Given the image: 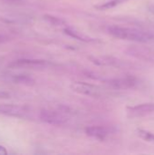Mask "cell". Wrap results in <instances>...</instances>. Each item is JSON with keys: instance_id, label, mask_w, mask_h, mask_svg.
<instances>
[{"instance_id": "3957f363", "label": "cell", "mask_w": 154, "mask_h": 155, "mask_svg": "<svg viewBox=\"0 0 154 155\" xmlns=\"http://www.w3.org/2000/svg\"><path fill=\"white\" fill-rule=\"evenodd\" d=\"M28 108L19 104H0V114L8 117L15 118H25L27 116Z\"/></svg>"}, {"instance_id": "8992f818", "label": "cell", "mask_w": 154, "mask_h": 155, "mask_svg": "<svg viewBox=\"0 0 154 155\" xmlns=\"http://www.w3.org/2000/svg\"><path fill=\"white\" fill-rule=\"evenodd\" d=\"M107 84L113 89L126 90V89L133 88L137 84V80L133 76H126L122 78L111 79L107 82Z\"/></svg>"}, {"instance_id": "9a60e30c", "label": "cell", "mask_w": 154, "mask_h": 155, "mask_svg": "<svg viewBox=\"0 0 154 155\" xmlns=\"http://www.w3.org/2000/svg\"><path fill=\"white\" fill-rule=\"evenodd\" d=\"M8 97H9V94L7 92L0 90V98H8Z\"/></svg>"}, {"instance_id": "5b68a950", "label": "cell", "mask_w": 154, "mask_h": 155, "mask_svg": "<svg viewBox=\"0 0 154 155\" xmlns=\"http://www.w3.org/2000/svg\"><path fill=\"white\" fill-rule=\"evenodd\" d=\"M48 63L40 59H18L8 64L9 68H42L45 67Z\"/></svg>"}, {"instance_id": "7c38bea8", "label": "cell", "mask_w": 154, "mask_h": 155, "mask_svg": "<svg viewBox=\"0 0 154 155\" xmlns=\"http://www.w3.org/2000/svg\"><path fill=\"white\" fill-rule=\"evenodd\" d=\"M64 33L66 35H68L69 36H72V37H74V38H75L77 40H81V41H84V42H89V41H91V39H89V38L84 36V35H81L78 34V32L73 31V30H71L69 28H65L64 29Z\"/></svg>"}, {"instance_id": "6da1fadb", "label": "cell", "mask_w": 154, "mask_h": 155, "mask_svg": "<svg viewBox=\"0 0 154 155\" xmlns=\"http://www.w3.org/2000/svg\"><path fill=\"white\" fill-rule=\"evenodd\" d=\"M109 33L119 39L122 40H128L133 42H139V43H146L151 41L153 38V35H152L149 32L133 29V28H128V27H123L118 25H112L108 28Z\"/></svg>"}, {"instance_id": "9c48e42d", "label": "cell", "mask_w": 154, "mask_h": 155, "mask_svg": "<svg viewBox=\"0 0 154 155\" xmlns=\"http://www.w3.org/2000/svg\"><path fill=\"white\" fill-rule=\"evenodd\" d=\"M4 80L12 82L14 84H29L34 83V80L25 74H5L4 76Z\"/></svg>"}, {"instance_id": "8fae6325", "label": "cell", "mask_w": 154, "mask_h": 155, "mask_svg": "<svg viewBox=\"0 0 154 155\" xmlns=\"http://www.w3.org/2000/svg\"><path fill=\"white\" fill-rule=\"evenodd\" d=\"M44 18L48 23H50V24L53 25H63L65 24V22H64L63 19H61V18H59V17H56V16H54V15H44Z\"/></svg>"}, {"instance_id": "4fadbf2b", "label": "cell", "mask_w": 154, "mask_h": 155, "mask_svg": "<svg viewBox=\"0 0 154 155\" xmlns=\"http://www.w3.org/2000/svg\"><path fill=\"white\" fill-rule=\"evenodd\" d=\"M120 3V0H111L109 2H106L104 4H102L101 5H97L96 7L98 9H109V8H112L113 6H115L116 5H118Z\"/></svg>"}, {"instance_id": "277c9868", "label": "cell", "mask_w": 154, "mask_h": 155, "mask_svg": "<svg viewBox=\"0 0 154 155\" xmlns=\"http://www.w3.org/2000/svg\"><path fill=\"white\" fill-rule=\"evenodd\" d=\"M71 89L79 94L87 96H99L101 94V89L98 86L85 82H74L71 84Z\"/></svg>"}, {"instance_id": "5bb4252c", "label": "cell", "mask_w": 154, "mask_h": 155, "mask_svg": "<svg viewBox=\"0 0 154 155\" xmlns=\"http://www.w3.org/2000/svg\"><path fill=\"white\" fill-rule=\"evenodd\" d=\"M7 153H8V152H7L6 148L0 145V155H6Z\"/></svg>"}, {"instance_id": "ba28073f", "label": "cell", "mask_w": 154, "mask_h": 155, "mask_svg": "<svg viewBox=\"0 0 154 155\" xmlns=\"http://www.w3.org/2000/svg\"><path fill=\"white\" fill-rule=\"evenodd\" d=\"M111 131L103 126H90L85 129V134L93 138H95L97 140L103 141L104 140L109 134Z\"/></svg>"}, {"instance_id": "30bf717a", "label": "cell", "mask_w": 154, "mask_h": 155, "mask_svg": "<svg viewBox=\"0 0 154 155\" xmlns=\"http://www.w3.org/2000/svg\"><path fill=\"white\" fill-rule=\"evenodd\" d=\"M136 133H137V135L143 141L154 143V134L148 132V131H145V130H143V129H137Z\"/></svg>"}, {"instance_id": "52a82bcc", "label": "cell", "mask_w": 154, "mask_h": 155, "mask_svg": "<svg viewBox=\"0 0 154 155\" xmlns=\"http://www.w3.org/2000/svg\"><path fill=\"white\" fill-rule=\"evenodd\" d=\"M130 117H142L154 113V104H142L127 107Z\"/></svg>"}, {"instance_id": "7a4b0ae2", "label": "cell", "mask_w": 154, "mask_h": 155, "mask_svg": "<svg viewBox=\"0 0 154 155\" xmlns=\"http://www.w3.org/2000/svg\"><path fill=\"white\" fill-rule=\"evenodd\" d=\"M67 107L58 106L56 109H43L39 114L40 120L51 125H63L68 121Z\"/></svg>"}]
</instances>
